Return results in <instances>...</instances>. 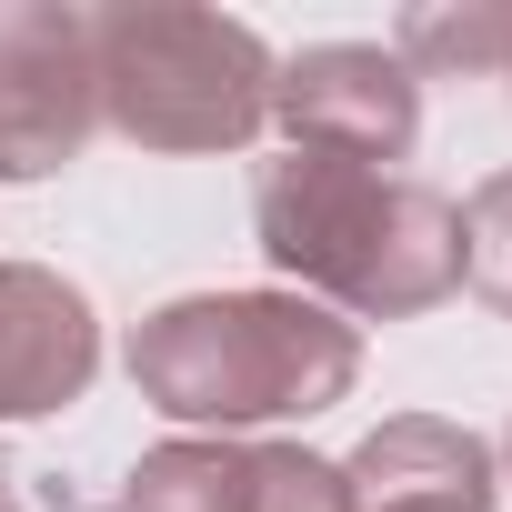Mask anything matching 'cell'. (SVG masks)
<instances>
[{"mask_svg":"<svg viewBox=\"0 0 512 512\" xmlns=\"http://www.w3.org/2000/svg\"><path fill=\"white\" fill-rule=\"evenodd\" d=\"M251 231L272 272L342 322H422L462 292V211L402 171L282 151L251 171Z\"/></svg>","mask_w":512,"mask_h":512,"instance_id":"obj_1","label":"cell"},{"mask_svg":"<svg viewBox=\"0 0 512 512\" xmlns=\"http://www.w3.org/2000/svg\"><path fill=\"white\" fill-rule=\"evenodd\" d=\"M362 382V332L302 292H191L131 332V392L191 432L312 422Z\"/></svg>","mask_w":512,"mask_h":512,"instance_id":"obj_2","label":"cell"},{"mask_svg":"<svg viewBox=\"0 0 512 512\" xmlns=\"http://www.w3.org/2000/svg\"><path fill=\"white\" fill-rule=\"evenodd\" d=\"M101 121L141 151H251L272 121V51L251 21L191 0H111L91 11Z\"/></svg>","mask_w":512,"mask_h":512,"instance_id":"obj_3","label":"cell"},{"mask_svg":"<svg viewBox=\"0 0 512 512\" xmlns=\"http://www.w3.org/2000/svg\"><path fill=\"white\" fill-rule=\"evenodd\" d=\"M101 131L91 21L51 0H0V181H51Z\"/></svg>","mask_w":512,"mask_h":512,"instance_id":"obj_4","label":"cell"},{"mask_svg":"<svg viewBox=\"0 0 512 512\" xmlns=\"http://www.w3.org/2000/svg\"><path fill=\"white\" fill-rule=\"evenodd\" d=\"M272 121L292 131V151L392 171L422 141V81L382 41H312V51L272 61Z\"/></svg>","mask_w":512,"mask_h":512,"instance_id":"obj_5","label":"cell"},{"mask_svg":"<svg viewBox=\"0 0 512 512\" xmlns=\"http://www.w3.org/2000/svg\"><path fill=\"white\" fill-rule=\"evenodd\" d=\"M121 512H342V462H322L302 442L181 432L131 462Z\"/></svg>","mask_w":512,"mask_h":512,"instance_id":"obj_6","label":"cell"},{"mask_svg":"<svg viewBox=\"0 0 512 512\" xmlns=\"http://www.w3.org/2000/svg\"><path fill=\"white\" fill-rule=\"evenodd\" d=\"M101 372V322L81 282L41 262H0V422H41L71 412Z\"/></svg>","mask_w":512,"mask_h":512,"instance_id":"obj_7","label":"cell"},{"mask_svg":"<svg viewBox=\"0 0 512 512\" xmlns=\"http://www.w3.org/2000/svg\"><path fill=\"white\" fill-rule=\"evenodd\" d=\"M492 502H502L492 442L442 412H392L342 462V512H492Z\"/></svg>","mask_w":512,"mask_h":512,"instance_id":"obj_8","label":"cell"},{"mask_svg":"<svg viewBox=\"0 0 512 512\" xmlns=\"http://www.w3.org/2000/svg\"><path fill=\"white\" fill-rule=\"evenodd\" d=\"M502 31H512V11L502 0H462V11H412L402 21V71L422 81V71H492L502 61Z\"/></svg>","mask_w":512,"mask_h":512,"instance_id":"obj_9","label":"cell"},{"mask_svg":"<svg viewBox=\"0 0 512 512\" xmlns=\"http://www.w3.org/2000/svg\"><path fill=\"white\" fill-rule=\"evenodd\" d=\"M462 292L512 322V171H492L462 201Z\"/></svg>","mask_w":512,"mask_h":512,"instance_id":"obj_10","label":"cell"},{"mask_svg":"<svg viewBox=\"0 0 512 512\" xmlns=\"http://www.w3.org/2000/svg\"><path fill=\"white\" fill-rule=\"evenodd\" d=\"M492 81H502V91H512V31H502V61H492Z\"/></svg>","mask_w":512,"mask_h":512,"instance_id":"obj_11","label":"cell"},{"mask_svg":"<svg viewBox=\"0 0 512 512\" xmlns=\"http://www.w3.org/2000/svg\"><path fill=\"white\" fill-rule=\"evenodd\" d=\"M0 512H11V472H0Z\"/></svg>","mask_w":512,"mask_h":512,"instance_id":"obj_12","label":"cell"},{"mask_svg":"<svg viewBox=\"0 0 512 512\" xmlns=\"http://www.w3.org/2000/svg\"><path fill=\"white\" fill-rule=\"evenodd\" d=\"M502 462H512V432H502ZM502 482H512V472H502Z\"/></svg>","mask_w":512,"mask_h":512,"instance_id":"obj_13","label":"cell"},{"mask_svg":"<svg viewBox=\"0 0 512 512\" xmlns=\"http://www.w3.org/2000/svg\"><path fill=\"white\" fill-rule=\"evenodd\" d=\"M111 512H121V502H111Z\"/></svg>","mask_w":512,"mask_h":512,"instance_id":"obj_14","label":"cell"}]
</instances>
